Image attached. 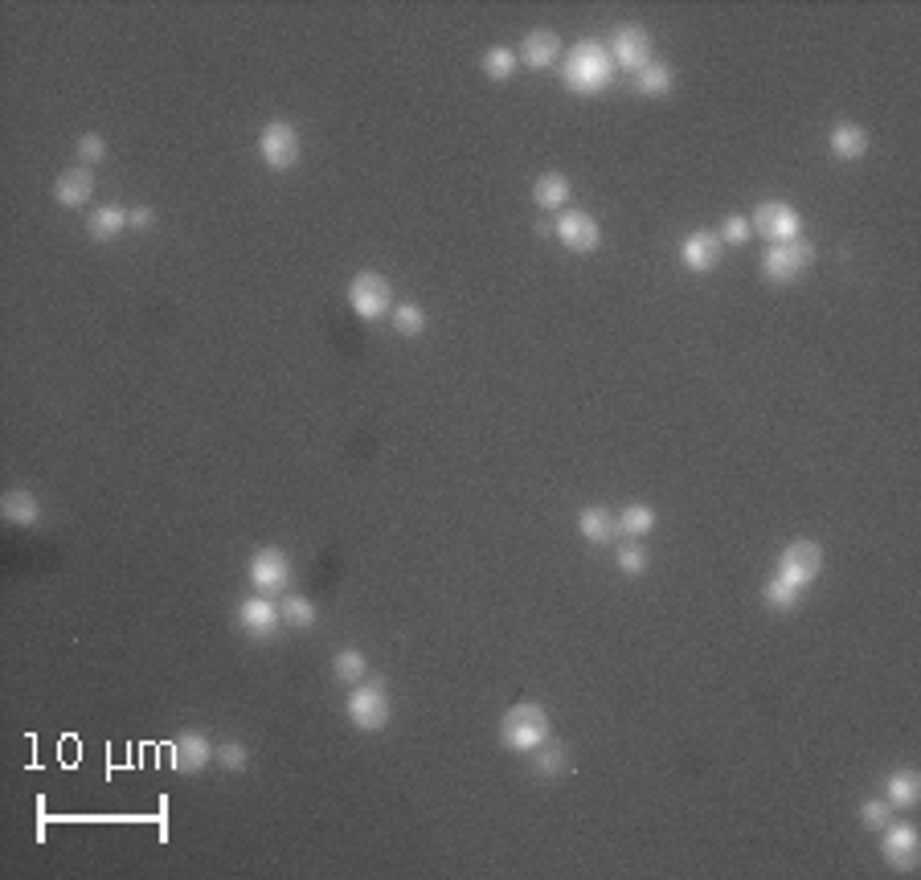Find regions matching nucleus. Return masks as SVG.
Listing matches in <instances>:
<instances>
[{
	"instance_id": "nucleus-1",
	"label": "nucleus",
	"mask_w": 921,
	"mask_h": 880,
	"mask_svg": "<svg viewBox=\"0 0 921 880\" xmlns=\"http://www.w3.org/2000/svg\"><path fill=\"white\" fill-rule=\"evenodd\" d=\"M614 78V62L598 41H578L561 62V82L569 95H602Z\"/></svg>"
},
{
	"instance_id": "nucleus-2",
	"label": "nucleus",
	"mask_w": 921,
	"mask_h": 880,
	"mask_svg": "<svg viewBox=\"0 0 921 880\" xmlns=\"http://www.w3.org/2000/svg\"><path fill=\"white\" fill-rule=\"evenodd\" d=\"M500 741H504V750H512V754H533L537 745L549 741V713L541 709L537 700L512 704V709L504 713V721H500Z\"/></svg>"
},
{
	"instance_id": "nucleus-3",
	"label": "nucleus",
	"mask_w": 921,
	"mask_h": 880,
	"mask_svg": "<svg viewBox=\"0 0 921 880\" xmlns=\"http://www.w3.org/2000/svg\"><path fill=\"white\" fill-rule=\"evenodd\" d=\"M348 721H353L361 733H377L389 725V713H393V704H389V688L385 680H361L353 684V692H348Z\"/></svg>"
},
{
	"instance_id": "nucleus-4",
	"label": "nucleus",
	"mask_w": 921,
	"mask_h": 880,
	"mask_svg": "<svg viewBox=\"0 0 921 880\" xmlns=\"http://www.w3.org/2000/svg\"><path fill=\"white\" fill-rule=\"evenodd\" d=\"M815 262V246L807 238H795V242H778L762 254V279L774 283V287H786L795 283L807 267Z\"/></svg>"
},
{
	"instance_id": "nucleus-5",
	"label": "nucleus",
	"mask_w": 921,
	"mask_h": 880,
	"mask_svg": "<svg viewBox=\"0 0 921 880\" xmlns=\"http://www.w3.org/2000/svg\"><path fill=\"white\" fill-rule=\"evenodd\" d=\"M348 307H353V312L361 316V320H381V316H389L393 312V287H389V279L385 275H377V271H361L353 283H348Z\"/></svg>"
},
{
	"instance_id": "nucleus-6",
	"label": "nucleus",
	"mask_w": 921,
	"mask_h": 880,
	"mask_svg": "<svg viewBox=\"0 0 921 880\" xmlns=\"http://www.w3.org/2000/svg\"><path fill=\"white\" fill-rule=\"evenodd\" d=\"M258 156H262V164L275 168V172L295 168V164H299V156H303V148H299V131H295L291 123H283V119L267 123V127L258 131Z\"/></svg>"
},
{
	"instance_id": "nucleus-7",
	"label": "nucleus",
	"mask_w": 921,
	"mask_h": 880,
	"mask_svg": "<svg viewBox=\"0 0 921 880\" xmlns=\"http://www.w3.org/2000/svg\"><path fill=\"white\" fill-rule=\"evenodd\" d=\"M819 574H823V549H819L815 541H791V545L782 549V557H778V578H786L791 586L807 590L811 582H819Z\"/></svg>"
},
{
	"instance_id": "nucleus-8",
	"label": "nucleus",
	"mask_w": 921,
	"mask_h": 880,
	"mask_svg": "<svg viewBox=\"0 0 921 880\" xmlns=\"http://www.w3.org/2000/svg\"><path fill=\"white\" fill-rule=\"evenodd\" d=\"M651 50H655V41H651V33L643 29V25H623V29H614V37H610V46H606V54H610V62L614 66H623V70H643V66H651L655 58H651Z\"/></svg>"
},
{
	"instance_id": "nucleus-9",
	"label": "nucleus",
	"mask_w": 921,
	"mask_h": 880,
	"mask_svg": "<svg viewBox=\"0 0 921 880\" xmlns=\"http://www.w3.org/2000/svg\"><path fill=\"white\" fill-rule=\"evenodd\" d=\"M754 234H762L766 242H795V238H803L799 230V213H795V205H786V201H762L758 209H754Z\"/></svg>"
},
{
	"instance_id": "nucleus-10",
	"label": "nucleus",
	"mask_w": 921,
	"mask_h": 880,
	"mask_svg": "<svg viewBox=\"0 0 921 880\" xmlns=\"http://www.w3.org/2000/svg\"><path fill=\"white\" fill-rule=\"evenodd\" d=\"M557 242L565 250H574V254H594L602 246V230H598V222L590 213L569 209V213L557 217Z\"/></svg>"
},
{
	"instance_id": "nucleus-11",
	"label": "nucleus",
	"mask_w": 921,
	"mask_h": 880,
	"mask_svg": "<svg viewBox=\"0 0 921 880\" xmlns=\"http://www.w3.org/2000/svg\"><path fill=\"white\" fill-rule=\"evenodd\" d=\"M250 586L254 590H262V594H275V590H287V582H291V561H287V553L283 549H258L254 557H250Z\"/></svg>"
},
{
	"instance_id": "nucleus-12",
	"label": "nucleus",
	"mask_w": 921,
	"mask_h": 880,
	"mask_svg": "<svg viewBox=\"0 0 921 880\" xmlns=\"http://www.w3.org/2000/svg\"><path fill=\"white\" fill-rule=\"evenodd\" d=\"M881 856L889 860V868L897 872H913L917 856H921V835L913 823H889L885 827V840H881Z\"/></svg>"
},
{
	"instance_id": "nucleus-13",
	"label": "nucleus",
	"mask_w": 921,
	"mask_h": 880,
	"mask_svg": "<svg viewBox=\"0 0 921 880\" xmlns=\"http://www.w3.org/2000/svg\"><path fill=\"white\" fill-rule=\"evenodd\" d=\"M721 254H725V242H721L717 234H709V230L688 234V238L680 242V262H684V267H688L692 275H709V271H717Z\"/></svg>"
},
{
	"instance_id": "nucleus-14",
	"label": "nucleus",
	"mask_w": 921,
	"mask_h": 880,
	"mask_svg": "<svg viewBox=\"0 0 921 880\" xmlns=\"http://www.w3.org/2000/svg\"><path fill=\"white\" fill-rule=\"evenodd\" d=\"M209 762H213V745H209L205 733H197V729L177 733V741H172V770L177 774H201Z\"/></svg>"
},
{
	"instance_id": "nucleus-15",
	"label": "nucleus",
	"mask_w": 921,
	"mask_h": 880,
	"mask_svg": "<svg viewBox=\"0 0 921 880\" xmlns=\"http://www.w3.org/2000/svg\"><path fill=\"white\" fill-rule=\"evenodd\" d=\"M238 627L246 635H254V639H271L283 627V614H279V606L271 598H246L238 606Z\"/></svg>"
},
{
	"instance_id": "nucleus-16",
	"label": "nucleus",
	"mask_w": 921,
	"mask_h": 880,
	"mask_svg": "<svg viewBox=\"0 0 921 880\" xmlns=\"http://www.w3.org/2000/svg\"><path fill=\"white\" fill-rule=\"evenodd\" d=\"M91 197H95V172L86 168V164L66 168L58 181H54V201H58L62 209H82Z\"/></svg>"
},
{
	"instance_id": "nucleus-17",
	"label": "nucleus",
	"mask_w": 921,
	"mask_h": 880,
	"mask_svg": "<svg viewBox=\"0 0 921 880\" xmlns=\"http://www.w3.org/2000/svg\"><path fill=\"white\" fill-rule=\"evenodd\" d=\"M520 58L529 62V70H549L561 62V37L553 29H533L529 37H524V46H520Z\"/></svg>"
},
{
	"instance_id": "nucleus-18",
	"label": "nucleus",
	"mask_w": 921,
	"mask_h": 880,
	"mask_svg": "<svg viewBox=\"0 0 921 880\" xmlns=\"http://www.w3.org/2000/svg\"><path fill=\"white\" fill-rule=\"evenodd\" d=\"M127 226H131V209H123V205H99L91 217H86V234L95 242H115Z\"/></svg>"
},
{
	"instance_id": "nucleus-19",
	"label": "nucleus",
	"mask_w": 921,
	"mask_h": 880,
	"mask_svg": "<svg viewBox=\"0 0 921 880\" xmlns=\"http://www.w3.org/2000/svg\"><path fill=\"white\" fill-rule=\"evenodd\" d=\"M827 148H831V156H836V160H860L868 152V131L860 123H836V127H831Z\"/></svg>"
},
{
	"instance_id": "nucleus-20",
	"label": "nucleus",
	"mask_w": 921,
	"mask_h": 880,
	"mask_svg": "<svg viewBox=\"0 0 921 880\" xmlns=\"http://www.w3.org/2000/svg\"><path fill=\"white\" fill-rule=\"evenodd\" d=\"M578 528L590 545H614V537H619V520H614L606 508H582Z\"/></svg>"
},
{
	"instance_id": "nucleus-21",
	"label": "nucleus",
	"mask_w": 921,
	"mask_h": 880,
	"mask_svg": "<svg viewBox=\"0 0 921 880\" xmlns=\"http://www.w3.org/2000/svg\"><path fill=\"white\" fill-rule=\"evenodd\" d=\"M0 516H5L9 524H21V528H29V524H37L41 520V504H37V496L33 492H5L0 496Z\"/></svg>"
},
{
	"instance_id": "nucleus-22",
	"label": "nucleus",
	"mask_w": 921,
	"mask_h": 880,
	"mask_svg": "<svg viewBox=\"0 0 921 880\" xmlns=\"http://www.w3.org/2000/svg\"><path fill=\"white\" fill-rule=\"evenodd\" d=\"M672 86H676V74H672V66H668V62H651V66H643V70L635 74V91H639V95H647V99H664V95H672Z\"/></svg>"
},
{
	"instance_id": "nucleus-23",
	"label": "nucleus",
	"mask_w": 921,
	"mask_h": 880,
	"mask_svg": "<svg viewBox=\"0 0 921 880\" xmlns=\"http://www.w3.org/2000/svg\"><path fill=\"white\" fill-rule=\"evenodd\" d=\"M533 774L537 778H561V774H569V750H565L561 741L537 745V750H533Z\"/></svg>"
},
{
	"instance_id": "nucleus-24",
	"label": "nucleus",
	"mask_w": 921,
	"mask_h": 880,
	"mask_svg": "<svg viewBox=\"0 0 921 880\" xmlns=\"http://www.w3.org/2000/svg\"><path fill=\"white\" fill-rule=\"evenodd\" d=\"M885 799H889L893 807H901V811L917 807V799H921V782H917V774H913V770H897V774L885 782Z\"/></svg>"
},
{
	"instance_id": "nucleus-25",
	"label": "nucleus",
	"mask_w": 921,
	"mask_h": 880,
	"mask_svg": "<svg viewBox=\"0 0 921 880\" xmlns=\"http://www.w3.org/2000/svg\"><path fill=\"white\" fill-rule=\"evenodd\" d=\"M533 201L541 205V209H561L565 201H569V181L561 172H545V176H537V185H533Z\"/></svg>"
},
{
	"instance_id": "nucleus-26",
	"label": "nucleus",
	"mask_w": 921,
	"mask_h": 880,
	"mask_svg": "<svg viewBox=\"0 0 921 880\" xmlns=\"http://www.w3.org/2000/svg\"><path fill=\"white\" fill-rule=\"evenodd\" d=\"M365 672H369V659H365V651H357V647H344V651L332 659V676L344 680V684H361Z\"/></svg>"
},
{
	"instance_id": "nucleus-27",
	"label": "nucleus",
	"mask_w": 921,
	"mask_h": 880,
	"mask_svg": "<svg viewBox=\"0 0 921 880\" xmlns=\"http://www.w3.org/2000/svg\"><path fill=\"white\" fill-rule=\"evenodd\" d=\"M279 614H283V623L295 627V631H307L316 623V602L312 598H303V594H291L279 602Z\"/></svg>"
},
{
	"instance_id": "nucleus-28",
	"label": "nucleus",
	"mask_w": 921,
	"mask_h": 880,
	"mask_svg": "<svg viewBox=\"0 0 921 880\" xmlns=\"http://www.w3.org/2000/svg\"><path fill=\"white\" fill-rule=\"evenodd\" d=\"M651 528H655V508H647V504H627V508H623L619 533H627V537H647Z\"/></svg>"
},
{
	"instance_id": "nucleus-29",
	"label": "nucleus",
	"mask_w": 921,
	"mask_h": 880,
	"mask_svg": "<svg viewBox=\"0 0 921 880\" xmlns=\"http://www.w3.org/2000/svg\"><path fill=\"white\" fill-rule=\"evenodd\" d=\"M799 598H803V590H799V586H791L786 578H778V574L766 582V606H770V610H778V614L795 610V606H799Z\"/></svg>"
},
{
	"instance_id": "nucleus-30",
	"label": "nucleus",
	"mask_w": 921,
	"mask_h": 880,
	"mask_svg": "<svg viewBox=\"0 0 921 880\" xmlns=\"http://www.w3.org/2000/svg\"><path fill=\"white\" fill-rule=\"evenodd\" d=\"M389 316H393V328H398L402 336H422L426 332V312L418 303H398Z\"/></svg>"
},
{
	"instance_id": "nucleus-31",
	"label": "nucleus",
	"mask_w": 921,
	"mask_h": 880,
	"mask_svg": "<svg viewBox=\"0 0 921 880\" xmlns=\"http://www.w3.org/2000/svg\"><path fill=\"white\" fill-rule=\"evenodd\" d=\"M484 74H488L492 82H508V78L516 74V54H512L508 46H492V50L484 54Z\"/></svg>"
},
{
	"instance_id": "nucleus-32",
	"label": "nucleus",
	"mask_w": 921,
	"mask_h": 880,
	"mask_svg": "<svg viewBox=\"0 0 921 880\" xmlns=\"http://www.w3.org/2000/svg\"><path fill=\"white\" fill-rule=\"evenodd\" d=\"M860 823L868 831H885L893 823V803L889 799H864L860 803Z\"/></svg>"
},
{
	"instance_id": "nucleus-33",
	"label": "nucleus",
	"mask_w": 921,
	"mask_h": 880,
	"mask_svg": "<svg viewBox=\"0 0 921 880\" xmlns=\"http://www.w3.org/2000/svg\"><path fill=\"white\" fill-rule=\"evenodd\" d=\"M213 758L222 762L226 770H234V774H242V770L250 766V754H246V745H242V741H222V745L213 750Z\"/></svg>"
},
{
	"instance_id": "nucleus-34",
	"label": "nucleus",
	"mask_w": 921,
	"mask_h": 880,
	"mask_svg": "<svg viewBox=\"0 0 921 880\" xmlns=\"http://www.w3.org/2000/svg\"><path fill=\"white\" fill-rule=\"evenodd\" d=\"M614 561H619V569L623 574H631V578H639L643 569H647V549L643 545H619V553H614Z\"/></svg>"
},
{
	"instance_id": "nucleus-35",
	"label": "nucleus",
	"mask_w": 921,
	"mask_h": 880,
	"mask_svg": "<svg viewBox=\"0 0 921 880\" xmlns=\"http://www.w3.org/2000/svg\"><path fill=\"white\" fill-rule=\"evenodd\" d=\"M78 160L91 168V164H99V160H107V140L99 136V131H86V136L78 140Z\"/></svg>"
},
{
	"instance_id": "nucleus-36",
	"label": "nucleus",
	"mask_w": 921,
	"mask_h": 880,
	"mask_svg": "<svg viewBox=\"0 0 921 880\" xmlns=\"http://www.w3.org/2000/svg\"><path fill=\"white\" fill-rule=\"evenodd\" d=\"M725 246H745L754 238V226H750V217H729V222L721 226V234H717Z\"/></svg>"
},
{
	"instance_id": "nucleus-37",
	"label": "nucleus",
	"mask_w": 921,
	"mask_h": 880,
	"mask_svg": "<svg viewBox=\"0 0 921 880\" xmlns=\"http://www.w3.org/2000/svg\"><path fill=\"white\" fill-rule=\"evenodd\" d=\"M131 226H136V230L156 226V209L152 205H136V209H131Z\"/></svg>"
}]
</instances>
